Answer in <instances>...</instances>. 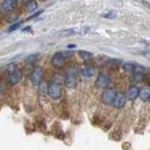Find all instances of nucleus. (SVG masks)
<instances>
[{
	"label": "nucleus",
	"mask_w": 150,
	"mask_h": 150,
	"mask_svg": "<svg viewBox=\"0 0 150 150\" xmlns=\"http://www.w3.org/2000/svg\"><path fill=\"white\" fill-rule=\"evenodd\" d=\"M76 74H77V68L76 66H72L67 69L66 75L64 77V81H65V86L67 88H74L76 86Z\"/></svg>",
	"instance_id": "f257e3e1"
},
{
	"label": "nucleus",
	"mask_w": 150,
	"mask_h": 150,
	"mask_svg": "<svg viewBox=\"0 0 150 150\" xmlns=\"http://www.w3.org/2000/svg\"><path fill=\"white\" fill-rule=\"evenodd\" d=\"M115 90L112 89V88H106L104 91H103V94H102V102L104 103V104H106V105H110V104H112L113 103V99H114V97H115Z\"/></svg>",
	"instance_id": "f03ea898"
},
{
	"label": "nucleus",
	"mask_w": 150,
	"mask_h": 150,
	"mask_svg": "<svg viewBox=\"0 0 150 150\" xmlns=\"http://www.w3.org/2000/svg\"><path fill=\"white\" fill-rule=\"evenodd\" d=\"M51 64L56 68H62L66 65V58L64 57L62 52H57L51 59Z\"/></svg>",
	"instance_id": "7ed1b4c3"
},
{
	"label": "nucleus",
	"mask_w": 150,
	"mask_h": 150,
	"mask_svg": "<svg viewBox=\"0 0 150 150\" xmlns=\"http://www.w3.org/2000/svg\"><path fill=\"white\" fill-rule=\"evenodd\" d=\"M42 75H43V69H42V67H39V66H36L34 69H33V72H31V76H30V80H31V83L34 84V86H39L40 84V82H42Z\"/></svg>",
	"instance_id": "20e7f679"
},
{
	"label": "nucleus",
	"mask_w": 150,
	"mask_h": 150,
	"mask_svg": "<svg viewBox=\"0 0 150 150\" xmlns=\"http://www.w3.org/2000/svg\"><path fill=\"white\" fill-rule=\"evenodd\" d=\"M47 94L49 96L52 98V99H58L60 98V95H61V87L57 83H50L49 87H47Z\"/></svg>",
	"instance_id": "39448f33"
},
{
	"label": "nucleus",
	"mask_w": 150,
	"mask_h": 150,
	"mask_svg": "<svg viewBox=\"0 0 150 150\" xmlns=\"http://www.w3.org/2000/svg\"><path fill=\"white\" fill-rule=\"evenodd\" d=\"M112 104H113V106H114L115 109H118V110L122 109V108L125 106V104H126V95L122 94V93H117L114 99H113Z\"/></svg>",
	"instance_id": "423d86ee"
},
{
	"label": "nucleus",
	"mask_w": 150,
	"mask_h": 150,
	"mask_svg": "<svg viewBox=\"0 0 150 150\" xmlns=\"http://www.w3.org/2000/svg\"><path fill=\"white\" fill-rule=\"evenodd\" d=\"M109 82H110V76L108 74L102 73V74H99L97 76V79L95 81V86L97 88H106Z\"/></svg>",
	"instance_id": "0eeeda50"
},
{
	"label": "nucleus",
	"mask_w": 150,
	"mask_h": 150,
	"mask_svg": "<svg viewBox=\"0 0 150 150\" xmlns=\"http://www.w3.org/2000/svg\"><path fill=\"white\" fill-rule=\"evenodd\" d=\"M21 77H22V74L19 69H15L14 72L12 73H8V76H7V81L11 86H15L18 84L20 81H21Z\"/></svg>",
	"instance_id": "6e6552de"
},
{
	"label": "nucleus",
	"mask_w": 150,
	"mask_h": 150,
	"mask_svg": "<svg viewBox=\"0 0 150 150\" xmlns=\"http://www.w3.org/2000/svg\"><path fill=\"white\" fill-rule=\"evenodd\" d=\"M18 5V1H14V0H5L1 2L0 5V9L4 11V12H11L13 11Z\"/></svg>",
	"instance_id": "1a4fd4ad"
},
{
	"label": "nucleus",
	"mask_w": 150,
	"mask_h": 150,
	"mask_svg": "<svg viewBox=\"0 0 150 150\" xmlns=\"http://www.w3.org/2000/svg\"><path fill=\"white\" fill-rule=\"evenodd\" d=\"M139 91H140V88H137L136 86L129 87L128 90H127V98L131 99V100H135L139 96Z\"/></svg>",
	"instance_id": "9d476101"
},
{
	"label": "nucleus",
	"mask_w": 150,
	"mask_h": 150,
	"mask_svg": "<svg viewBox=\"0 0 150 150\" xmlns=\"http://www.w3.org/2000/svg\"><path fill=\"white\" fill-rule=\"evenodd\" d=\"M139 97L142 99V100H148L150 98V88L149 87H143L140 89L139 91Z\"/></svg>",
	"instance_id": "9b49d317"
},
{
	"label": "nucleus",
	"mask_w": 150,
	"mask_h": 150,
	"mask_svg": "<svg viewBox=\"0 0 150 150\" xmlns=\"http://www.w3.org/2000/svg\"><path fill=\"white\" fill-rule=\"evenodd\" d=\"M81 74H82V76H84V77H91L95 74V68L91 67V66H87V67H84V68L81 69Z\"/></svg>",
	"instance_id": "f8f14e48"
},
{
	"label": "nucleus",
	"mask_w": 150,
	"mask_h": 150,
	"mask_svg": "<svg viewBox=\"0 0 150 150\" xmlns=\"http://www.w3.org/2000/svg\"><path fill=\"white\" fill-rule=\"evenodd\" d=\"M25 6H27V11L29 13H33L34 11H36L38 8L37 1H28V2H25Z\"/></svg>",
	"instance_id": "ddd939ff"
},
{
	"label": "nucleus",
	"mask_w": 150,
	"mask_h": 150,
	"mask_svg": "<svg viewBox=\"0 0 150 150\" xmlns=\"http://www.w3.org/2000/svg\"><path fill=\"white\" fill-rule=\"evenodd\" d=\"M79 53V57L81 58V59H83V60H89V59H93L94 58V54L91 53V52H88V51H79L77 52Z\"/></svg>",
	"instance_id": "4468645a"
},
{
	"label": "nucleus",
	"mask_w": 150,
	"mask_h": 150,
	"mask_svg": "<svg viewBox=\"0 0 150 150\" xmlns=\"http://www.w3.org/2000/svg\"><path fill=\"white\" fill-rule=\"evenodd\" d=\"M122 68L125 72L127 73H134V69H135V64H132V62H125L122 65Z\"/></svg>",
	"instance_id": "2eb2a0df"
},
{
	"label": "nucleus",
	"mask_w": 150,
	"mask_h": 150,
	"mask_svg": "<svg viewBox=\"0 0 150 150\" xmlns=\"http://www.w3.org/2000/svg\"><path fill=\"white\" fill-rule=\"evenodd\" d=\"M38 58H39V53H33V54H30V56H28L25 58V61L28 64H34V62L37 61Z\"/></svg>",
	"instance_id": "dca6fc26"
},
{
	"label": "nucleus",
	"mask_w": 150,
	"mask_h": 150,
	"mask_svg": "<svg viewBox=\"0 0 150 150\" xmlns=\"http://www.w3.org/2000/svg\"><path fill=\"white\" fill-rule=\"evenodd\" d=\"M103 18H106V19H115L117 18V12L115 11H111V12H108L105 14L102 15Z\"/></svg>",
	"instance_id": "f3484780"
},
{
	"label": "nucleus",
	"mask_w": 150,
	"mask_h": 150,
	"mask_svg": "<svg viewBox=\"0 0 150 150\" xmlns=\"http://www.w3.org/2000/svg\"><path fill=\"white\" fill-rule=\"evenodd\" d=\"M62 80H64V77H62L61 75L56 74V75H54V77H53V81H52V82H53V83H57V84H59V86H60V83L62 82Z\"/></svg>",
	"instance_id": "a211bd4d"
},
{
	"label": "nucleus",
	"mask_w": 150,
	"mask_h": 150,
	"mask_svg": "<svg viewBox=\"0 0 150 150\" xmlns=\"http://www.w3.org/2000/svg\"><path fill=\"white\" fill-rule=\"evenodd\" d=\"M143 80V74H137V73H134L132 76V81H142Z\"/></svg>",
	"instance_id": "6ab92c4d"
},
{
	"label": "nucleus",
	"mask_w": 150,
	"mask_h": 150,
	"mask_svg": "<svg viewBox=\"0 0 150 150\" xmlns=\"http://www.w3.org/2000/svg\"><path fill=\"white\" fill-rule=\"evenodd\" d=\"M20 25H21V22H18V23H14V24H12L9 28H8V31L11 33V31H14V30H16V29H19Z\"/></svg>",
	"instance_id": "aec40b11"
},
{
	"label": "nucleus",
	"mask_w": 150,
	"mask_h": 150,
	"mask_svg": "<svg viewBox=\"0 0 150 150\" xmlns=\"http://www.w3.org/2000/svg\"><path fill=\"white\" fill-rule=\"evenodd\" d=\"M40 93H42V95L46 94V93H47V87L44 86V84H42V86H40Z\"/></svg>",
	"instance_id": "412c9836"
},
{
	"label": "nucleus",
	"mask_w": 150,
	"mask_h": 150,
	"mask_svg": "<svg viewBox=\"0 0 150 150\" xmlns=\"http://www.w3.org/2000/svg\"><path fill=\"white\" fill-rule=\"evenodd\" d=\"M40 14H42V11H38V12H36V13H34L31 16H29V18H28V20L35 19V18H37L38 15H40Z\"/></svg>",
	"instance_id": "4be33fe9"
},
{
	"label": "nucleus",
	"mask_w": 150,
	"mask_h": 150,
	"mask_svg": "<svg viewBox=\"0 0 150 150\" xmlns=\"http://www.w3.org/2000/svg\"><path fill=\"white\" fill-rule=\"evenodd\" d=\"M4 91H5V86H4V84L0 82V95L2 94Z\"/></svg>",
	"instance_id": "5701e85b"
},
{
	"label": "nucleus",
	"mask_w": 150,
	"mask_h": 150,
	"mask_svg": "<svg viewBox=\"0 0 150 150\" xmlns=\"http://www.w3.org/2000/svg\"><path fill=\"white\" fill-rule=\"evenodd\" d=\"M75 46H76L75 44H71V45H68V49H74Z\"/></svg>",
	"instance_id": "b1692460"
},
{
	"label": "nucleus",
	"mask_w": 150,
	"mask_h": 150,
	"mask_svg": "<svg viewBox=\"0 0 150 150\" xmlns=\"http://www.w3.org/2000/svg\"><path fill=\"white\" fill-rule=\"evenodd\" d=\"M29 30H30V27H28V28H24V29H23V31H29Z\"/></svg>",
	"instance_id": "393cba45"
},
{
	"label": "nucleus",
	"mask_w": 150,
	"mask_h": 150,
	"mask_svg": "<svg viewBox=\"0 0 150 150\" xmlns=\"http://www.w3.org/2000/svg\"><path fill=\"white\" fill-rule=\"evenodd\" d=\"M146 56L148 57V58H150V51H148V53H146Z\"/></svg>",
	"instance_id": "a878e982"
},
{
	"label": "nucleus",
	"mask_w": 150,
	"mask_h": 150,
	"mask_svg": "<svg viewBox=\"0 0 150 150\" xmlns=\"http://www.w3.org/2000/svg\"><path fill=\"white\" fill-rule=\"evenodd\" d=\"M147 5H148V7L150 8V2H147Z\"/></svg>",
	"instance_id": "bb28decb"
},
{
	"label": "nucleus",
	"mask_w": 150,
	"mask_h": 150,
	"mask_svg": "<svg viewBox=\"0 0 150 150\" xmlns=\"http://www.w3.org/2000/svg\"><path fill=\"white\" fill-rule=\"evenodd\" d=\"M148 100H149V102H150V98H149V99H148Z\"/></svg>",
	"instance_id": "cd10ccee"
},
{
	"label": "nucleus",
	"mask_w": 150,
	"mask_h": 150,
	"mask_svg": "<svg viewBox=\"0 0 150 150\" xmlns=\"http://www.w3.org/2000/svg\"><path fill=\"white\" fill-rule=\"evenodd\" d=\"M0 11H1V9H0Z\"/></svg>",
	"instance_id": "c85d7f7f"
}]
</instances>
